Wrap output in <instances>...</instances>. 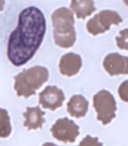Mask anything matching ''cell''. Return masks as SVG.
<instances>
[{
	"mask_svg": "<svg viewBox=\"0 0 128 146\" xmlns=\"http://www.w3.org/2000/svg\"><path fill=\"white\" fill-rule=\"evenodd\" d=\"M46 33V19L36 7L23 10L17 26L10 35L7 56L14 66H20L31 60L41 46Z\"/></svg>",
	"mask_w": 128,
	"mask_h": 146,
	"instance_id": "6da1fadb",
	"label": "cell"
},
{
	"mask_svg": "<svg viewBox=\"0 0 128 146\" xmlns=\"http://www.w3.org/2000/svg\"><path fill=\"white\" fill-rule=\"evenodd\" d=\"M55 43L64 48H70L76 41L73 12L67 8L56 10L52 14Z\"/></svg>",
	"mask_w": 128,
	"mask_h": 146,
	"instance_id": "7a4b0ae2",
	"label": "cell"
},
{
	"mask_svg": "<svg viewBox=\"0 0 128 146\" xmlns=\"http://www.w3.org/2000/svg\"><path fill=\"white\" fill-rule=\"evenodd\" d=\"M49 72L46 68L35 66L24 69L14 77V90L18 96L29 98L35 94L36 90L47 81Z\"/></svg>",
	"mask_w": 128,
	"mask_h": 146,
	"instance_id": "3957f363",
	"label": "cell"
},
{
	"mask_svg": "<svg viewBox=\"0 0 128 146\" xmlns=\"http://www.w3.org/2000/svg\"><path fill=\"white\" fill-rule=\"evenodd\" d=\"M93 105L97 113V119L103 125H108L115 117L116 102L113 95L108 91L103 90L95 94Z\"/></svg>",
	"mask_w": 128,
	"mask_h": 146,
	"instance_id": "277c9868",
	"label": "cell"
},
{
	"mask_svg": "<svg viewBox=\"0 0 128 146\" xmlns=\"http://www.w3.org/2000/svg\"><path fill=\"white\" fill-rule=\"evenodd\" d=\"M121 22L122 19L116 11L105 10L88 20L86 29L90 34L95 36L108 31L112 25H118Z\"/></svg>",
	"mask_w": 128,
	"mask_h": 146,
	"instance_id": "5b68a950",
	"label": "cell"
},
{
	"mask_svg": "<svg viewBox=\"0 0 128 146\" xmlns=\"http://www.w3.org/2000/svg\"><path fill=\"white\" fill-rule=\"evenodd\" d=\"M52 137L57 140L65 142H74L80 134L79 127L68 118L59 119L50 129Z\"/></svg>",
	"mask_w": 128,
	"mask_h": 146,
	"instance_id": "8992f818",
	"label": "cell"
},
{
	"mask_svg": "<svg viewBox=\"0 0 128 146\" xmlns=\"http://www.w3.org/2000/svg\"><path fill=\"white\" fill-rule=\"evenodd\" d=\"M64 98L63 92L55 86H48L39 95V102L41 106L52 111L60 108Z\"/></svg>",
	"mask_w": 128,
	"mask_h": 146,
	"instance_id": "52a82bcc",
	"label": "cell"
},
{
	"mask_svg": "<svg viewBox=\"0 0 128 146\" xmlns=\"http://www.w3.org/2000/svg\"><path fill=\"white\" fill-rule=\"evenodd\" d=\"M103 64L105 70L111 76L127 75L128 73V58L119 53L108 54Z\"/></svg>",
	"mask_w": 128,
	"mask_h": 146,
	"instance_id": "ba28073f",
	"label": "cell"
},
{
	"mask_svg": "<svg viewBox=\"0 0 128 146\" xmlns=\"http://www.w3.org/2000/svg\"><path fill=\"white\" fill-rule=\"evenodd\" d=\"M81 66L82 59L80 56L72 52L62 56L59 63L61 74L68 77L77 74Z\"/></svg>",
	"mask_w": 128,
	"mask_h": 146,
	"instance_id": "9c48e42d",
	"label": "cell"
},
{
	"mask_svg": "<svg viewBox=\"0 0 128 146\" xmlns=\"http://www.w3.org/2000/svg\"><path fill=\"white\" fill-rule=\"evenodd\" d=\"M88 109V102L81 95L72 96L67 104V110L72 117H84Z\"/></svg>",
	"mask_w": 128,
	"mask_h": 146,
	"instance_id": "30bf717a",
	"label": "cell"
},
{
	"mask_svg": "<svg viewBox=\"0 0 128 146\" xmlns=\"http://www.w3.org/2000/svg\"><path fill=\"white\" fill-rule=\"evenodd\" d=\"M44 112H43L40 108H27L26 111L23 113L25 118L24 126L29 130H36L41 128L45 122L44 115Z\"/></svg>",
	"mask_w": 128,
	"mask_h": 146,
	"instance_id": "8fae6325",
	"label": "cell"
},
{
	"mask_svg": "<svg viewBox=\"0 0 128 146\" xmlns=\"http://www.w3.org/2000/svg\"><path fill=\"white\" fill-rule=\"evenodd\" d=\"M70 8L78 19H85L96 11L93 0H71Z\"/></svg>",
	"mask_w": 128,
	"mask_h": 146,
	"instance_id": "7c38bea8",
	"label": "cell"
},
{
	"mask_svg": "<svg viewBox=\"0 0 128 146\" xmlns=\"http://www.w3.org/2000/svg\"><path fill=\"white\" fill-rule=\"evenodd\" d=\"M11 133V126L7 110L0 109V138H7Z\"/></svg>",
	"mask_w": 128,
	"mask_h": 146,
	"instance_id": "4fadbf2b",
	"label": "cell"
},
{
	"mask_svg": "<svg viewBox=\"0 0 128 146\" xmlns=\"http://www.w3.org/2000/svg\"><path fill=\"white\" fill-rule=\"evenodd\" d=\"M127 35V29H124V31L120 32V36H117L115 38V40L117 42V46H119V48H121V49H124V50H127L128 49Z\"/></svg>",
	"mask_w": 128,
	"mask_h": 146,
	"instance_id": "5bb4252c",
	"label": "cell"
},
{
	"mask_svg": "<svg viewBox=\"0 0 128 146\" xmlns=\"http://www.w3.org/2000/svg\"><path fill=\"white\" fill-rule=\"evenodd\" d=\"M128 81H126L123 83L120 86V88H119V96H120V98L122 99L123 101H124L125 102H127V89H128Z\"/></svg>",
	"mask_w": 128,
	"mask_h": 146,
	"instance_id": "9a60e30c",
	"label": "cell"
},
{
	"mask_svg": "<svg viewBox=\"0 0 128 146\" xmlns=\"http://www.w3.org/2000/svg\"><path fill=\"white\" fill-rule=\"evenodd\" d=\"M80 145H102V144L98 142L97 138H92L90 136H87L80 142Z\"/></svg>",
	"mask_w": 128,
	"mask_h": 146,
	"instance_id": "2e32d148",
	"label": "cell"
},
{
	"mask_svg": "<svg viewBox=\"0 0 128 146\" xmlns=\"http://www.w3.org/2000/svg\"><path fill=\"white\" fill-rule=\"evenodd\" d=\"M5 5V0H0V11H2Z\"/></svg>",
	"mask_w": 128,
	"mask_h": 146,
	"instance_id": "e0dca14e",
	"label": "cell"
}]
</instances>
